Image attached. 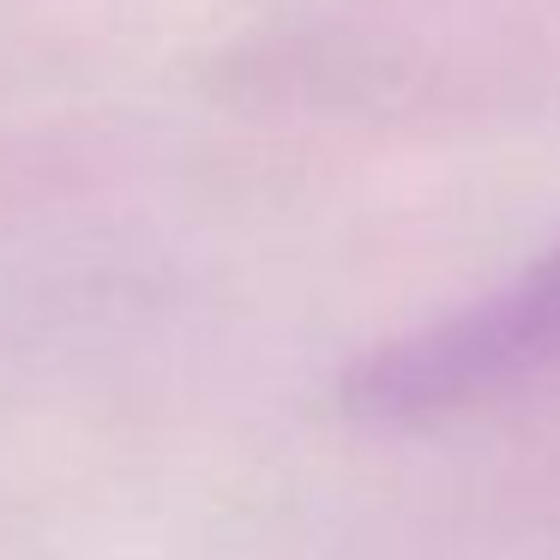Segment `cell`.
<instances>
[{
    "instance_id": "obj_1",
    "label": "cell",
    "mask_w": 560,
    "mask_h": 560,
    "mask_svg": "<svg viewBox=\"0 0 560 560\" xmlns=\"http://www.w3.org/2000/svg\"><path fill=\"white\" fill-rule=\"evenodd\" d=\"M548 350H560V247L536 271H524L512 290L488 295L440 331L380 355L355 380V398H362V410L380 416L446 410V404L518 374L524 362H542Z\"/></svg>"
}]
</instances>
